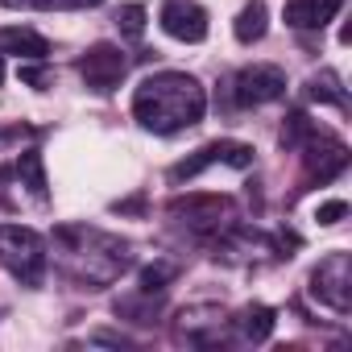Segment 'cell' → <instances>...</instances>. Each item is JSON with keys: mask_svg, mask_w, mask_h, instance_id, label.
<instances>
[{"mask_svg": "<svg viewBox=\"0 0 352 352\" xmlns=\"http://www.w3.org/2000/svg\"><path fill=\"white\" fill-rule=\"evenodd\" d=\"M145 17H149V13H145V5H120L112 21H116L120 38H129V42H141V38H145Z\"/></svg>", "mask_w": 352, "mask_h": 352, "instance_id": "obj_18", "label": "cell"}, {"mask_svg": "<svg viewBox=\"0 0 352 352\" xmlns=\"http://www.w3.org/2000/svg\"><path fill=\"white\" fill-rule=\"evenodd\" d=\"M46 241L42 232L25 228V224H0V265H5L13 278H21L25 286H38L46 274Z\"/></svg>", "mask_w": 352, "mask_h": 352, "instance_id": "obj_3", "label": "cell"}, {"mask_svg": "<svg viewBox=\"0 0 352 352\" xmlns=\"http://www.w3.org/2000/svg\"><path fill=\"white\" fill-rule=\"evenodd\" d=\"M17 179H21V187L38 199V204H46L50 199V179H46V157L38 153V149H25V153H17Z\"/></svg>", "mask_w": 352, "mask_h": 352, "instance_id": "obj_14", "label": "cell"}, {"mask_svg": "<svg viewBox=\"0 0 352 352\" xmlns=\"http://www.w3.org/2000/svg\"><path fill=\"white\" fill-rule=\"evenodd\" d=\"M208 112V91L187 71H157L137 83L133 91V116L141 129L157 137H174L183 129H195Z\"/></svg>", "mask_w": 352, "mask_h": 352, "instance_id": "obj_1", "label": "cell"}, {"mask_svg": "<svg viewBox=\"0 0 352 352\" xmlns=\"http://www.w3.org/2000/svg\"><path fill=\"white\" fill-rule=\"evenodd\" d=\"M0 83H5V54H0Z\"/></svg>", "mask_w": 352, "mask_h": 352, "instance_id": "obj_27", "label": "cell"}, {"mask_svg": "<svg viewBox=\"0 0 352 352\" xmlns=\"http://www.w3.org/2000/svg\"><path fill=\"white\" fill-rule=\"evenodd\" d=\"M5 9H34V13H54V9H79V0H0Z\"/></svg>", "mask_w": 352, "mask_h": 352, "instance_id": "obj_21", "label": "cell"}, {"mask_svg": "<svg viewBox=\"0 0 352 352\" xmlns=\"http://www.w3.org/2000/svg\"><path fill=\"white\" fill-rule=\"evenodd\" d=\"M344 216H348V204H344V199H323V204H319V212H315V220H319L323 228L340 224Z\"/></svg>", "mask_w": 352, "mask_h": 352, "instance_id": "obj_23", "label": "cell"}, {"mask_svg": "<svg viewBox=\"0 0 352 352\" xmlns=\"http://www.w3.org/2000/svg\"><path fill=\"white\" fill-rule=\"evenodd\" d=\"M157 21H162V30H166L174 42L195 46V42L208 38V13L195 5V0H166Z\"/></svg>", "mask_w": 352, "mask_h": 352, "instance_id": "obj_10", "label": "cell"}, {"mask_svg": "<svg viewBox=\"0 0 352 352\" xmlns=\"http://www.w3.org/2000/svg\"><path fill=\"white\" fill-rule=\"evenodd\" d=\"M311 298H319L336 315L352 311V257L348 253H327L311 270Z\"/></svg>", "mask_w": 352, "mask_h": 352, "instance_id": "obj_4", "label": "cell"}, {"mask_svg": "<svg viewBox=\"0 0 352 352\" xmlns=\"http://www.w3.org/2000/svg\"><path fill=\"white\" fill-rule=\"evenodd\" d=\"M302 166H307V179L315 183H331L336 174H344L348 170V145L340 141V137H331V133H323V129H315L302 145Z\"/></svg>", "mask_w": 352, "mask_h": 352, "instance_id": "obj_8", "label": "cell"}, {"mask_svg": "<svg viewBox=\"0 0 352 352\" xmlns=\"http://www.w3.org/2000/svg\"><path fill=\"white\" fill-rule=\"evenodd\" d=\"M0 54H17V58H30V63H46L50 42H46L38 30L9 25V30H0Z\"/></svg>", "mask_w": 352, "mask_h": 352, "instance_id": "obj_12", "label": "cell"}, {"mask_svg": "<svg viewBox=\"0 0 352 352\" xmlns=\"http://www.w3.org/2000/svg\"><path fill=\"white\" fill-rule=\"evenodd\" d=\"M54 245L63 249V270H67L75 282L91 286V290L112 286V282L133 265L129 241L108 236V232H96V228H75V224H67V228L54 232Z\"/></svg>", "mask_w": 352, "mask_h": 352, "instance_id": "obj_2", "label": "cell"}, {"mask_svg": "<svg viewBox=\"0 0 352 352\" xmlns=\"http://www.w3.org/2000/svg\"><path fill=\"white\" fill-rule=\"evenodd\" d=\"M91 344H112V348H129L133 340H129V336H116V331H96V336H91Z\"/></svg>", "mask_w": 352, "mask_h": 352, "instance_id": "obj_25", "label": "cell"}, {"mask_svg": "<svg viewBox=\"0 0 352 352\" xmlns=\"http://www.w3.org/2000/svg\"><path fill=\"white\" fill-rule=\"evenodd\" d=\"M344 0H286V25L307 34V30H323L336 13H340Z\"/></svg>", "mask_w": 352, "mask_h": 352, "instance_id": "obj_11", "label": "cell"}, {"mask_svg": "<svg viewBox=\"0 0 352 352\" xmlns=\"http://www.w3.org/2000/svg\"><path fill=\"white\" fill-rule=\"evenodd\" d=\"M157 311H162L157 290H141V294L116 298V315L129 319V323H137V327H153V323H157Z\"/></svg>", "mask_w": 352, "mask_h": 352, "instance_id": "obj_15", "label": "cell"}, {"mask_svg": "<svg viewBox=\"0 0 352 352\" xmlns=\"http://www.w3.org/2000/svg\"><path fill=\"white\" fill-rule=\"evenodd\" d=\"M311 133H315V120H311L307 112H290L286 124H282V145H286V149H298Z\"/></svg>", "mask_w": 352, "mask_h": 352, "instance_id": "obj_20", "label": "cell"}, {"mask_svg": "<svg viewBox=\"0 0 352 352\" xmlns=\"http://www.w3.org/2000/svg\"><path fill=\"white\" fill-rule=\"evenodd\" d=\"M79 75H83V83H87L96 96H108V91H116V87L124 83V75H129V58H124L120 46H112V42H96V46L79 58Z\"/></svg>", "mask_w": 352, "mask_h": 352, "instance_id": "obj_7", "label": "cell"}, {"mask_svg": "<svg viewBox=\"0 0 352 352\" xmlns=\"http://www.w3.org/2000/svg\"><path fill=\"white\" fill-rule=\"evenodd\" d=\"M265 30H270V9H265V0H249V5L236 13V25H232L236 42H241V46H253V42L265 38Z\"/></svg>", "mask_w": 352, "mask_h": 352, "instance_id": "obj_16", "label": "cell"}, {"mask_svg": "<svg viewBox=\"0 0 352 352\" xmlns=\"http://www.w3.org/2000/svg\"><path fill=\"white\" fill-rule=\"evenodd\" d=\"M232 331L245 340V344H265L274 336V311L265 302H249L232 315Z\"/></svg>", "mask_w": 352, "mask_h": 352, "instance_id": "obj_13", "label": "cell"}, {"mask_svg": "<svg viewBox=\"0 0 352 352\" xmlns=\"http://www.w3.org/2000/svg\"><path fill=\"white\" fill-rule=\"evenodd\" d=\"M112 212H120V216H141V212H145V199H141V195L120 199V204H112Z\"/></svg>", "mask_w": 352, "mask_h": 352, "instance_id": "obj_24", "label": "cell"}, {"mask_svg": "<svg viewBox=\"0 0 352 352\" xmlns=\"http://www.w3.org/2000/svg\"><path fill=\"white\" fill-rule=\"evenodd\" d=\"M17 75H21V83H30V87H38V91L54 83V71H50L46 63H25V67H21Z\"/></svg>", "mask_w": 352, "mask_h": 352, "instance_id": "obj_22", "label": "cell"}, {"mask_svg": "<svg viewBox=\"0 0 352 352\" xmlns=\"http://www.w3.org/2000/svg\"><path fill=\"white\" fill-rule=\"evenodd\" d=\"M232 87H236L241 108H261V104H274L286 96V71L274 63H257V67H245Z\"/></svg>", "mask_w": 352, "mask_h": 352, "instance_id": "obj_9", "label": "cell"}, {"mask_svg": "<svg viewBox=\"0 0 352 352\" xmlns=\"http://www.w3.org/2000/svg\"><path fill=\"white\" fill-rule=\"evenodd\" d=\"M307 96H311V100H319V104H336V108H348V91H344V79H340L331 67H323L319 75H311V79H307Z\"/></svg>", "mask_w": 352, "mask_h": 352, "instance_id": "obj_17", "label": "cell"}, {"mask_svg": "<svg viewBox=\"0 0 352 352\" xmlns=\"http://www.w3.org/2000/svg\"><path fill=\"white\" fill-rule=\"evenodd\" d=\"M216 162H224V166H232V170H249V166H253V145H245V141H208L204 149H195V153L183 157L179 166H170V183H187V179L204 174V170L216 166Z\"/></svg>", "mask_w": 352, "mask_h": 352, "instance_id": "obj_6", "label": "cell"}, {"mask_svg": "<svg viewBox=\"0 0 352 352\" xmlns=\"http://www.w3.org/2000/svg\"><path fill=\"white\" fill-rule=\"evenodd\" d=\"M166 212L174 220H183L187 228H195L199 236L224 232L232 224V199L228 195H179V199L166 204Z\"/></svg>", "mask_w": 352, "mask_h": 352, "instance_id": "obj_5", "label": "cell"}, {"mask_svg": "<svg viewBox=\"0 0 352 352\" xmlns=\"http://www.w3.org/2000/svg\"><path fill=\"white\" fill-rule=\"evenodd\" d=\"M96 5H104V0H79V9H96Z\"/></svg>", "mask_w": 352, "mask_h": 352, "instance_id": "obj_26", "label": "cell"}, {"mask_svg": "<svg viewBox=\"0 0 352 352\" xmlns=\"http://www.w3.org/2000/svg\"><path fill=\"white\" fill-rule=\"evenodd\" d=\"M174 278H179V261H153V265H145L141 270V290H166Z\"/></svg>", "mask_w": 352, "mask_h": 352, "instance_id": "obj_19", "label": "cell"}]
</instances>
